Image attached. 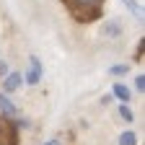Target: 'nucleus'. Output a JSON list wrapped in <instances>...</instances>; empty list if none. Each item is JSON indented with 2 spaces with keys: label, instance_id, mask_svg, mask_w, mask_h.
<instances>
[{
  "label": "nucleus",
  "instance_id": "obj_1",
  "mask_svg": "<svg viewBox=\"0 0 145 145\" xmlns=\"http://www.w3.org/2000/svg\"><path fill=\"white\" fill-rule=\"evenodd\" d=\"M62 3L70 8V13L75 16L80 24H88V21H93V18L101 13V10H99L101 0H62Z\"/></svg>",
  "mask_w": 145,
  "mask_h": 145
},
{
  "label": "nucleus",
  "instance_id": "obj_2",
  "mask_svg": "<svg viewBox=\"0 0 145 145\" xmlns=\"http://www.w3.org/2000/svg\"><path fill=\"white\" fill-rule=\"evenodd\" d=\"M0 145H18V132L10 117H0Z\"/></svg>",
  "mask_w": 145,
  "mask_h": 145
},
{
  "label": "nucleus",
  "instance_id": "obj_3",
  "mask_svg": "<svg viewBox=\"0 0 145 145\" xmlns=\"http://www.w3.org/2000/svg\"><path fill=\"white\" fill-rule=\"evenodd\" d=\"M42 80V62L36 57H29V72H26V83L29 86H36Z\"/></svg>",
  "mask_w": 145,
  "mask_h": 145
},
{
  "label": "nucleus",
  "instance_id": "obj_4",
  "mask_svg": "<svg viewBox=\"0 0 145 145\" xmlns=\"http://www.w3.org/2000/svg\"><path fill=\"white\" fill-rule=\"evenodd\" d=\"M24 83V78L18 75V72H10V75L5 78V83H3V88L8 91V93H13V91H18V86Z\"/></svg>",
  "mask_w": 145,
  "mask_h": 145
},
{
  "label": "nucleus",
  "instance_id": "obj_5",
  "mask_svg": "<svg viewBox=\"0 0 145 145\" xmlns=\"http://www.w3.org/2000/svg\"><path fill=\"white\" fill-rule=\"evenodd\" d=\"M104 36H112V39H114V36H119L122 34V24L119 21H109V24H104Z\"/></svg>",
  "mask_w": 145,
  "mask_h": 145
},
{
  "label": "nucleus",
  "instance_id": "obj_6",
  "mask_svg": "<svg viewBox=\"0 0 145 145\" xmlns=\"http://www.w3.org/2000/svg\"><path fill=\"white\" fill-rule=\"evenodd\" d=\"M0 109L5 112V117H16V114H18V109H16V106H13V104L5 99L3 93H0Z\"/></svg>",
  "mask_w": 145,
  "mask_h": 145
},
{
  "label": "nucleus",
  "instance_id": "obj_7",
  "mask_svg": "<svg viewBox=\"0 0 145 145\" xmlns=\"http://www.w3.org/2000/svg\"><path fill=\"white\" fill-rule=\"evenodd\" d=\"M119 145H137V135H135L132 130L122 132V135H119Z\"/></svg>",
  "mask_w": 145,
  "mask_h": 145
},
{
  "label": "nucleus",
  "instance_id": "obj_8",
  "mask_svg": "<svg viewBox=\"0 0 145 145\" xmlns=\"http://www.w3.org/2000/svg\"><path fill=\"white\" fill-rule=\"evenodd\" d=\"M114 96H117L119 101H130L132 93H130V88H127V86H119V83H117V86H114Z\"/></svg>",
  "mask_w": 145,
  "mask_h": 145
},
{
  "label": "nucleus",
  "instance_id": "obj_9",
  "mask_svg": "<svg viewBox=\"0 0 145 145\" xmlns=\"http://www.w3.org/2000/svg\"><path fill=\"white\" fill-rule=\"evenodd\" d=\"M122 3L127 5V10H130V13L135 16V18H142V8L137 5V0H122Z\"/></svg>",
  "mask_w": 145,
  "mask_h": 145
},
{
  "label": "nucleus",
  "instance_id": "obj_10",
  "mask_svg": "<svg viewBox=\"0 0 145 145\" xmlns=\"http://www.w3.org/2000/svg\"><path fill=\"white\" fill-rule=\"evenodd\" d=\"M119 117H122L124 122H132V119H135V114L130 112V106H119Z\"/></svg>",
  "mask_w": 145,
  "mask_h": 145
},
{
  "label": "nucleus",
  "instance_id": "obj_11",
  "mask_svg": "<svg viewBox=\"0 0 145 145\" xmlns=\"http://www.w3.org/2000/svg\"><path fill=\"white\" fill-rule=\"evenodd\" d=\"M109 72H112V75H124V72H127V65H114Z\"/></svg>",
  "mask_w": 145,
  "mask_h": 145
},
{
  "label": "nucleus",
  "instance_id": "obj_12",
  "mask_svg": "<svg viewBox=\"0 0 145 145\" xmlns=\"http://www.w3.org/2000/svg\"><path fill=\"white\" fill-rule=\"evenodd\" d=\"M135 86H137V91H140V93L145 91V75H142V72H140V75L135 78Z\"/></svg>",
  "mask_w": 145,
  "mask_h": 145
},
{
  "label": "nucleus",
  "instance_id": "obj_13",
  "mask_svg": "<svg viewBox=\"0 0 145 145\" xmlns=\"http://www.w3.org/2000/svg\"><path fill=\"white\" fill-rule=\"evenodd\" d=\"M3 72H5V62H0V75H3Z\"/></svg>",
  "mask_w": 145,
  "mask_h": 145
},
{
  "label": "nucleus",
  "instance_id": "obj_14",
  "mask_svg": "<svg viewBox=\"0 0 145 145\" xmlns=\"http://www.w3.org/2000/svg\"><path fill=\"white\" fill-rule=\"evenodd\" d=\"M44 145H60V142H57V140H49V142H44Z\"/></svg>",
  "mask_w": 145,
  "mask_h": 145
}]
</instances>
